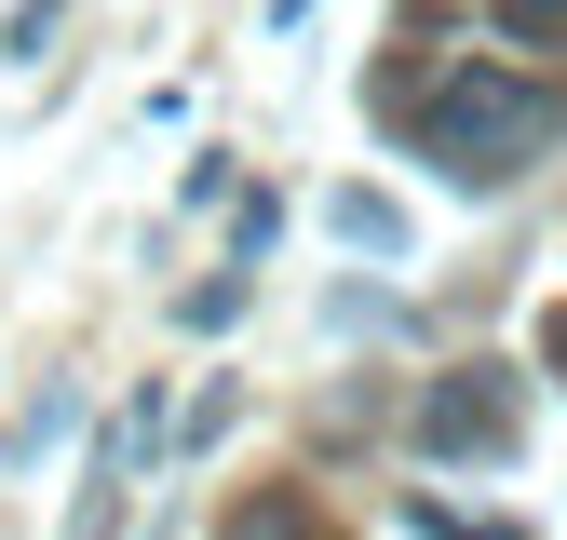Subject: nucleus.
Masks as SVG:
<instances>
[{"label": "nucleus", "mask_w": 567, "mask_h": 540, "mask_svg": "<svg viewBox=\"0 0 567 540\" xmlns=\"http://www.w3.org/2000/svg\"><path fill=\"white\" fill-rule=\"evenodd\" d=\"M527 433V378L514 365H446L419 392V459H514Z\"/></svg>", "instance_id": "obj_2"}, {"label": "nucleus", "mask_w": 567, "mask_h": 540, "mask_svg": "<svg viewBox=\"0 0 567 540\" xmlns=\"http://www.w3.org/2000/svg\"><path fill=\"white\" fill-rule=\"evenodd\" d=\"M486 14H501V41H527V54L567 41V0H486Z\"/></svg>", "instance_id": "obj_5"}, {"label": "nucleus", "mask_w": 567, "mask_h": 540, "mask_svg": "<svg viewBox=\"0 0 567 540\" xmlns=\"http://www.w3.org/2000/svg\"><path fill=\"white\" fill-rule=\"evenodd\" d=\"M230 540H338V527H324L311 500H244V513H230Z\"/></svg>", "instance_id": "obj_4"}, {"label": "nucleus", "mask_w": 567, "mask_h": 540, "mask_svg": "<svg viewBox=\"0 0 567 540\" xmlns=\"http://www.w3.org/2000/svg\"><path fill=\"white\" fill-rule=\"evenodd\" d=\"M540 352H554V365H567V311H554V324H540Z\"/></svg>", "instance_id": "obj_7"}, {"label": "nucleus", "mask_w": 567, "mask_h": 540, "mask_svg": "<svg viewBox=\"0 0 567 540\" xmlns=\"http://www.w3.org/2000/svg\"><path fill=\"white\" fill-rule=\"evenodd\" d=\"M324 217H338V243H351V257H405V217H392L379 189H338Z\"/></svg>", "instance_id": "obj_3"}, {"label": "nucleus", "mask_w": 567, "mask_h": 540, "mask_svg": "<svg viewBox=\"0 0 567 540\" xmlns=\"http://www.w3.org/2000/svg\"><path fill=\"white\" fill-rule=\"evenodd\" d=\"M567 135V82H540V68H501V54H460L433 68V95H419V149H433L446 176H527L540 149Z\"/></svg>", "instance_id": "obj_1"}, {"label": "nucleus", "mask_w": 567, "mask_h": 540, "mask_svg": "<svg viewBox=\"0 0 567 540\" xmlns=\"http://www.w3.org/2000/svg\"><path fill=\"white\" fill-rule=\"evenodd\" d=\"M419 540H527V527H473V513H446V500H419Z\"/></svg>", "instance_id": "obj_6"}]
</instances>
